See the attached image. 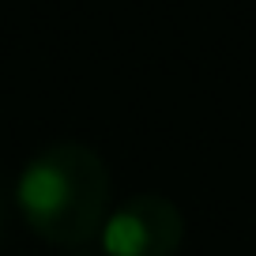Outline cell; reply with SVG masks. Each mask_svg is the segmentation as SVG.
Returning <instances> with one entry per match:
<instances>
[{"mask_svg":"<svg viewBox=\"0 0 256 256\" xmlns=\"http://www.w3.org/2000/svg\"><path fill=\"white\" fill-rule=\"evenodd\" d=\"M16 204L49 245H87L110 218V170L87 144H49L19 174Z\"/></svg>","mask_w":256,"mask_h":256,"instance_id":"1","label":"cell"},{"mask_svg":"<svg viewBox=\"0 0 256 256\" xmlns=\"http://www.w3.org/2000/svg\"><path fill=\"white\" fill-rule=\"evenodd\" d=\"M98 238L106 256H174L184 238V218L174 200L144 192L120 204Z\"/></svg>","mask_w":256,"mask_h":256,"instance_id":"2","label":"cell"},{"mask_svg":"<svg viewBox=\"0 0 256 256\" xmlns=\"http://www.w3.org/2000/svg\"><path fill=\"white\" fill-rule=\"evenodd\" d=\"M4 222H8V208H4V192H0V238H4Z\"/></svg>","mask_w":256,"mask_h":256,"instance_id":"3","label":"cell"}]
</instances>
